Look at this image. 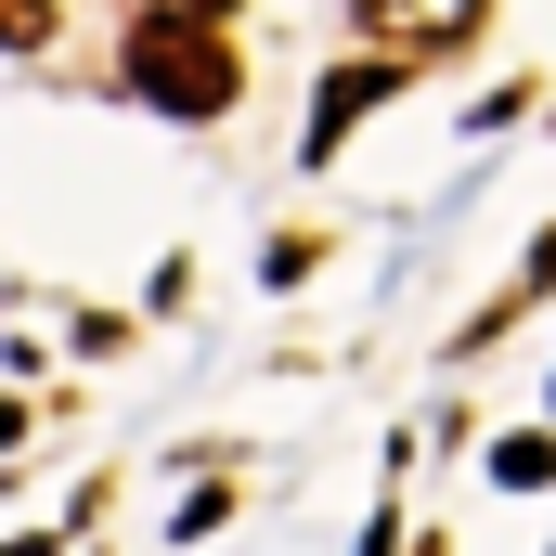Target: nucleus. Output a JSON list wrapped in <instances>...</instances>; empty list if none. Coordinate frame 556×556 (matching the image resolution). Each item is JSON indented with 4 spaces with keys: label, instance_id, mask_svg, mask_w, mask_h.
<instances>
[{
    "label": "nucleus",
    "instance_id": "nucleus-1",
    "mask_svg": "<svg viewBox=\"0 0 556 556\" xmlns=\"http://www.w3.org/2000/svg\"><path fill=\"white\" fill-rule=\"evenodd\" d=\"M130 91L168 104V117H220L233 104V39H207V26H130Z\"/></svg>",
    "mask_w": 556,
    "mask_h": 556
},
{
    "label": "nucleus",
    "instance_id": "nucleus-7",
    "mask_svg": "<svg viewBox=\"0 0 556 556\" xmlns=\"http://www.w3.org/2000/svg\"><path fill=\"white\" fill-rule=\"evenodd\" d=\"M13 440H26V402H0V453H13Z\"/></svg>",
    "mask_w": 556,
    "mask_h": 556
},
{
    "label": "nucleus",
    "instance_id": "nucleus-3",
    "mask_svg": "<svg viewBox=\"0 0 556 556\" xmlns=\"http://www.w3.org/2000/svg\"><path fill=\"white\" fill-rule=\"evenodd\" d=\"M376 91H389V65H337V78H324V104H311V155H337V130H350Z\"/></svg>",
    "mask_w": 556,
    "mask_h": 556
},
{
    "label": "nucleus",
    "instance_id": "nucleus-2",
    "mask_svg": "<svg viewBox=\"0 0 556 556\" xmlns=\"http://www.w3.org/2000/svg\"><path fill=\"white\" fill-rule=\"evenodd\" d=\"M363 13V39H389V52H453L466 26H479V0H350Z\"/></svg>",
    "mask_w": 556,
    "mask_h": 556
},
{
    "label": "nucleus",
    "instance_id": "nucleus-5",
    "mask_svg": "<svg viewBox=\"0 0 556 556\" xmlns=\"http://www.w3.org/2000/svg\"><path fill=\"white\" fill-rule=\"evenodd\" d=\"M52 39V0H0V52H39Z\"/></svg>",
    "mask_w": 556,
    "mask_h": 556
},
{
    "label": "nucleus",
    "instance_id": "nucleus-4",
    "mask_svg": "<svg viewBox=\"0 0 556 556\" xmlns=\"http://www.w3.org/2000/svg\"><path fill=\"white\" fill-rule=\"evenodd\" d=\"M142 26H207V39H220V26H233V0H142Z\"/></svg>",
    "mask_w": 556,
    "mask_h": 556
},
{
    "label": "nucleus",
    "instance_id": "nucleus-6",
    "mask_svg": "<svg viewBox=\"0 0 556 556\" xmlns=\"http://www.w3.org/2000/svg\"><path fill=\"white\" fill-rule=\"evenodd\" d=\"M492 466H505V479H518V492H544V479H556V440H505V453H492Z\"/></svg>",
    "mask_w": 556,
    "mask_h": 556
}]
</instances>
